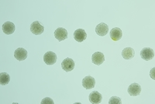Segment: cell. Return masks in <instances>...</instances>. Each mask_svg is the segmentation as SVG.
I'll return each instance as SVG.
<instances>
[{
  "instance_id": "obj_1",
  "label": "cell",
  "mask_w": 155,
  "mask_h": 104,
  "mask_svg": "<svg viewBox=\"0 0 155 104\" xmlns=\"http://www.w3.org/2000/svg\"><path fill=\"white\" fill-rule=\"evenodd\" d=\"M57 55L53 51H48L44 55V62L48 65H53L57 62Z\"/></svg>"
},
{
  "instance_id": "obj_2",
  "label": "cell",
  "mask_w": 155,
  "mask_h": 104,
  "mask_svg": "<svg viewBox=\"0 0 155 104\" xmlns=\"http://www.w3.org/2000/svg\"><path fill=\"white\" fill-rule=\"evenodd\" d=\"M30 31L35 35H40L44 31V27L39 21H34L30 25Z\"/></svg>"
},
{
  "instance_id": "obj_3",
  "label": "cell",
  "mask_w": 155,
  "mask_h": 104,
  "mask_svg": "<svg viewBox=\"0 0 155 104\" xmlns=\"http://www.w3.org/2000/svg\"><path fill=\"white\" fill-rule=\"evenodd\" d=\"M140 56L145 61H150L154 58V51L150 48H144L141 50Z\"/></svg>"
},
{
  "instance_id": "obj_4",
  "label": "cell",
  "mask_w": 155,
  "mask_h": 104,
  "mask_svg": "<svg viewBox=\"0 0 155 104\" xmlns=\"http://www.w3.org/2000/svg\"><path fill=\"white\" fill-rule=\"evenodd\" d=\"M74 62L70 58H65L61 63V68L64 71H65L67 72H71L74 69Z\"/></svg>"
},
{
  "instance_id": "obj_5",
  "label": "cell",
  "mask_w": 155,
  "mask_h": 104,
  "mask_svg": "<svg viewBox=\"0 0 155 104\" xmlns=\"http://www.w3.org/2000/svg\"><path fill=\"white\" fill-rule=\"evenodd\" d=\"M27 55H28V52H27V50L23 48H17L14 52L15 58L19 62H22V61L27 59Z\"/></svg>"
},
{
  "instance_id": "obj_6",
  "label": "cell",
  "mask_w": 155,
  "mask_h": 104,
  "mask_svg": "<svg viewBox=\"0 0 155 104\" xmlns=\"http://www.w3.org/2000/svg\"><path fill=\"white\" fill-rule=\"evenodd\" d=\"M54 37L59 41H64L68 38V31L64 28L58 27L54 31Z\"/></svg>"
},
{
  "instance_id": "obj_7",
  "label": "cell",
  "mask_w": 155,
  "mask_h": 104,
  "mask_svg": "<svg viewBox=\"0 0 155 104\" xmlns=\"http://www.w3.org/2000/svg\"><path fill=\"white\" fill-rule=\"evenodd\" d=\"M127 92L131 96H139L141 92V86L138 83H132L130 86L128 87Z\"/></svg>"
},
{
  "instance_id": "obj_8",
  "label": "cell",
  "mask_w": 155,
  "mask_h": 104,
  "mask_svg": "<svg viewBox=\"0 0 155 104\" xmlns=\"http://www.w3.org/2000/svg\"><path fill=\"white\" fill-rule=\"evenodd\" d=\"M74 39L78 42H83V41L86 40L87 38V34L86 32L85 31V30L83 29H78L75 31L74 32Z\"/></svg>"
},
{
  "instance_id": "obj_9",
  "label": "cell",
  "mask_w": 155,
  "mask_h": 104,
  "mask_svg": "<svg viewBox=\"0 0 155 104\" xmlns=\"http://www.w3.org/2000/svg\"><path fill=\"white\" fill-rule=\"evenodd\" d=\"M82 86L85 89H93L95 86V80L92 76H86L83 79Z\"/></svg>"
},
{
  "instance_id": "obj_10",
  "label": "cell",
  "mask_w": 155,
  "mask_h": 104,
  "mask_svg": "<svg viewBox=\"0 0 155 104\" xmlns=\"http://www.w3.org/2000/svg\"><path fill=\"white\" fill-rule=\"evenodd\" d=\"M95 32L98 35L101 37L106 36L109 32V26L105 23H99L95 27Z\"/></svg>"
},
{
  "instance_id": "obj_11",
  "label": "cell",
  "mask_w": 155,
  "mask_h": 104,
  "mask_svg": "<svg viewBox=\"0 0 155 104\" xmlns=\"http://www.w3.org/2000/svg\"><path fill=\"white\" fill-rule=\"evenodd\" d=\"M92 63L96 65H101L105 62V56L102 52H95L92 56Z\"/></svg>"
},
{
  "instance_id": "obj_12",
  "label": "cell",
  "mask_w": 155,
  "mask_h": 104,
  "mask_svg": "<svg viewBox=\"0 0 155 104\" xmlns=\"http://www.w3.org/2000/svg\"><path fill=\"white\" fill-rule=\"evenodd\" d=\"M15 30H16V27H15L14 23L12 22L6 21L2 25V31L4 32V34H7V35L13 34Z\"/></svg>"
},
{
  "instance_id": "obj_13",
  "label": "cell",
  "mask_w": 155,
  "mask_h": 104,
  "mask_svg": "<svg viewBox=\"0 0 155 104\" xmlns=\"http://www.w3.org/2000/svg\"><path fill=\"white\" fill-rule=\"evenodd\" d=\"M88 99H89V101L92 103L93 104H98L100 103L102 100V96L99 93V92L97 91H93L92 92H91L88 96Z\"/></svg>"
},
{
  "instance_id": "obj_14",
  "label": "cell",
  "mask_w": 155,
  "mask_h": 104,
  "mask_svg": "<svg viewBox=\"0 0 155 104\" xmlns=\"http://www.w3.org/2000/svg\"><path fill=\"white\" fill-rule=\"evenodd\" d=\"M122 36H123V32H122L121 29H120L119 27H114L110 31V37L114 41L120 40Z\"/></svg>"
},
{
  "instance_id": "obj_15",
  "label": "cell",
  "mask_w": 155,
  "mask_h": 104,
  "mask_svg": "<svg viewBox=\"0 0 155 104\" xmlns=\"http://www.w3.org/2000/svg\"><path fill=\"white\" fill-rule=\"evenodd\" d=\"M135 55V51L132 48H126L122 51V56L126 60L132 59Z\"/></svg>"
},
{
  "instance_id": "obj_16",
  "label": "cell",
  "mask_w": 155,
  "mask_h": 104,
  "mask_svg": "<svg viewBox=\"0 0 155 104\" xmlns=\"http://www.w3.org/2000/svg\"><path fill=\"white\" fill-rule=\"evenodd\" d=\"M10 81V76L6 72H1L0 74V84L2 86L7 85Z\"/></svg>"
},
{
  "instance_id": "obj_17",
  "label": "cell",
  "mask_w": 155,
  "mask_h": 104,
  "mask_svg": "<svg viewBox=\"0 0 155 104\" xmlns=\"http://www.w3.org/2000/svg\"><path fill=\"white\" fill-rule=\"evenodd\" d=\"M109 104H122V100L120 97L118 96H112L109 100Z\"/></svg>"
},
{
  "instance_id": "obj_18",
  "label": "cell",
  "mask_w": 155,
  "mask_h": 104,
  "mask_svg": "<svg viewBox=\"0 0 155 104\" xmlns=\"http://www.w3.org/2000/svg\"><path fill=\"white\" fill-rule=\"evenodd\" d=\"M54 102L52 99L49 98V97H46V98H44V99H42L41 101V104H54Z\"/></svg>"
},
{
  "instance_id": "obj_19",
  "label": "cell",
  "mask_w": 155,
  "mask_h": 104,
  "mask_svg": "<svg viewBox=\"0 0 155 104\" xmlns=\"http://www.w3.org/2000/svg\"><path fill=\"white\" fill-rule=\"evenodd\" d=\"M154 70H155V69H154V68H153V69H152L151 70H150V78H151V79H153V80L155 79V77H154Z\"/></svg>"
}]
</instances>
